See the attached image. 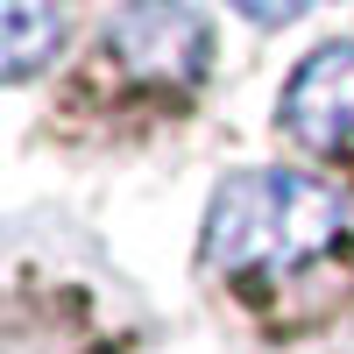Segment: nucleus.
I'll return each mask as SVG.
<instances>
[{"label": "nucleus", "mask_w": 354, "mask_h": 354, "mask_svg": "<svg viewBox=\"0 0 354 354\" xmlns=\"http://www.w3.org/2000/svg\"><path fill=\"white\" fill-rule=\"evenodd\" d=\"M347 227V205L326 177L241 170L205 205V262L227 277H283L319 262Z\"/></svg>", "instance_id": "nucleus-1"}, {"label": "nucleus", "mask_w": 354, "mask_h": 354, "mask_svg": "<svg viewBox=\"0 0 354 354\" xmlns=\"http://www.w3.org/2000/svg\"><path fill=\"white\" fill-rule=\"evenodd\" d=\"M106 57L142 85H198L213 28L192 0H121L106 21Z\"/></svg>", "instance_id": "nucleus-2"}, {"label": "nucleus", "mask_w": 354, "mask_h": 354, "mask_svg": "<svg viewBox=\"0 0 354 354\" xmlns=\"http://www.w3.org/2000/svg\"><path fill=\"white\" fill-rule=\"evenodd\" d=\"M283 128L305 149H340L354 142V43H326L312 50L283 85Z\"/></svg>", "instance_id": "nucleus-3"}, {"label": "nucleus", "mask_w": 354, "mask_h": 354, "mask_svg": "<svg viewBox=\"0 0 354 354\" xmlns=\"http://www.w3.org/2000/svg\"><path fill=\"white\" fill-rule=\"evenodd\" d=\"M0 28H8V78H36L64 36L57 0H0Z\"/></svg>", "instance_id": "nucleus-4"}, {"label": "nucleus", "mask_w": 354, "mask_h": 354, "mask_svg": "<svg viewBox=\"0 0 354 354\" xmlns=\"http://www.w3.org/2000/svg\"><path fill=\"white\" fill-rule=\"evenodd\" d=\"M255 28H283V21H298V15H312L319 0H234Z\"/></svg>", "instance_id": "nucleus-5"}]
</instances>
